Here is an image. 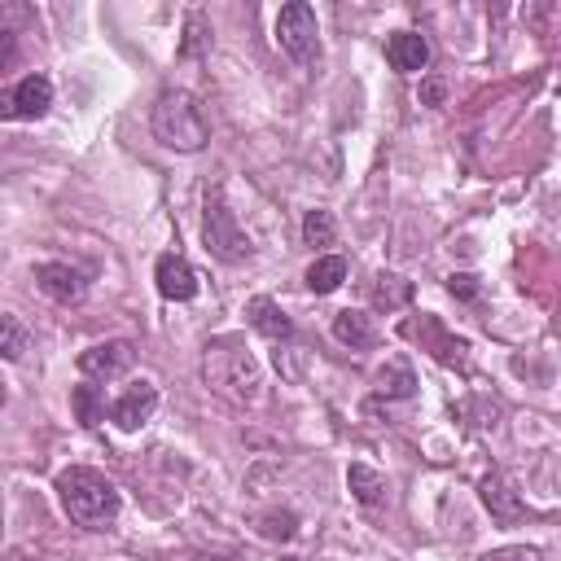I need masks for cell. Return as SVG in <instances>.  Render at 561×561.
I'll use <instances>...</instances> for the list:
<instances>
[{
  "label": "cell",
  "mask_w": 561,
  "mask_h": 561,
  "mask_svg": "<svg viewBox=\"0 0 561 561\" xmlns=\"http://www.w3.org/2000/svg\"><path fill=\"white\" fill-rule=\"evenodd\" d=\"M58 500H62L66 517L75 526H88V530H106L123 509L119 487L88 465H71L58 474Z\"/></svg>",
  "instance_id": "1"
},
{
  "label": "cell",
  "mask_w": 561,
  "mask_h": 561,
  "mask_svg": "<svg viewBox=\"0 0 561 561\" xmlns=\"http://www.w3.org/2000/svg\"><path fill=\"white\" fill-rule=\"evenodd\" d=\"M203 378H207V387L220 395V400H229V404H255L259 400V364H255V355L242 346V342H233V338H216V342H207V351H203Z\"/></svg>",
  "instance_id": "2"
},
{
  "label": "cell",
  "mask_w": 561,
  "mask_h": 561,
  "mask_svg": "<svg viewBox=\"0 0 561 561\" xmlns=\"http://www.w3.org/2000/svg\"><path fill=\"white\" fill-rule=\"evenodd\" d=\"M149 127L154 136L175 149V154H198L207 141H211V123L198 106L194 93H184V88H162L158 101H154V114H149Z\"/></svg>",
  "instance_id": "3"
},
{
  "label": "cell",
  "mask_w": 561,
  "mask_h": 561,
  "mask_svg": "<svg viewBox=\"0 0 561 561\" xmlns=\"http://www.w3.org/2000/svg\"><path fill=\"white\" fill-rule=\"evenodd\" d=\"M203 242L220 264H246L255 255L246 229L224 203V190H207V211H203Z\"/></svg>",
  "instance_id": "4"
},
{
  "label": "cell",
  "mask_w": 561,
  "mask_h": 561,
  "mask_svg": "<svg viewBox=\"0 0 561 561\" xmlns=\"http://www.w3.org/2000/svg\"><path fill=\"white\" fill-rule=\"evenodd\" d=\"M277 45L285 49L290 62L312 66L320 58V27H316V10L303 5V0H290V5L277 14Z\"/></svg>",
  "instance_id": "5"
},
{
  "label": "cell",
  "mask_w": 561,
  "mask_h": 561,
  "mask_svg": "<svg viewBox=\"0 0 561 561\" xmlns=\"http://www.w3.org/2000/svg\"><path fill=\"white\" fill-rule=\"evenodd\" d=\"M404 333L408 338H417L422 342V351H430L439 364H448V368H465L469 364V342L465 338H456L439 316H422V320H408L404 325Z\"/></svg>",
  "instance_id": "6"
},
{
  "label": "cell",
  "mask_w": 561,
  "mask_h": 561,
  "mask_svg": "<svg viewBox=\"0 0 561 561\" xmlns=\"http://www.w3.org/2000/svg\"><path fill=\"white\" fill-rule=\"evenodd\" d=\"M53 106V80L49 75H23L5 97H0V114L10 123L19 119H45Z\"/></svg>",
  "instance_id": "7"
},
{
  "label": "cell",
  "mask_w": 561,
  "mask_h": 561,
  "mask_svg": "<svg viewBox=\"0 0 561 561\" xmlns=\"http://www.w3.org/2000/svg\"><path fill=\"white\" fill-rule=\"evenodd\" d=\"M80 373L84 378H123V373L136 364V342H127V338H114V342H97V346H88V351H80Z\"/></svg>",
  "instance_id": "8"
},
{
  "label": "cell",
  "mask_w": 561,
  "mask_h": 561,
  "mask_svg": "<svg viewBox=\"0 0 561 561\" xmlns=\"http://www.w3.org/2000/svg\"><path fill=\"white\" fill-rule=\"evenodd\" d=\"M154 408H158V387L141 378V382H132V387L110 404V422L132 435V430H141V426L154 417Z\"/></svg>",
  "instance_id": "9"
},
{
  "label": "cell",
  "mask_w": 561,
  "mask_h": 561,
  "mask_svg": "<svg viewBox=\"0 0 561 561\" xmlns=\"http://www.w3.org/2000/svg\"><path fill=\"white\" fill-rule=\"evenodd\" d=\"M478 496H483V504H487L491 522H500V526H513V522H522V517H526V504H522L517 487H513V483H509L500 469L483 474V483H478Z\"/></svg>",
  "instance_id": "10"
},
{
  "label": "cell",
  "mask_w": 561,
  "mask_h": 561,
  "mask_svg": "<svg viewBox=\"0 0 561 561\" xmlns=\"http://www.w3.org/2000/svg\"><path fill=\"white\" fill-rule=\"evenodd\" d=\"M36 285H40L53 303H62V307L88 298V277H84L80 268H71V264H40V268H36Z\"/></svg>",
  "instance_id": "11"
},
{
  "label": "cell",
  "mask_w": 561,
  "mask_h": 561,
  "mask_svg": "<svg viewBox=\"0 0 561 561\" xmlns=\"http://www.w3.org/2000/svg\"><path fill=\"white\" fill-rule=\"evenodd\" d=\"M154 281H158V294L171 298V303L198 298V272L190 268V259H180V255H162L154 264Z\"/></svg>",
  "instance_id": "12"
},
{
  "label": "cell",
  "mask_w": 561,
  "mask_h": 561,
  "mask_svg": "<svg viewBox=\"0 0 561 561\" xmlns=\"http://www.w3.org/2000/svg\"><path fill=\"white\" fill-rule=\"evenodd\" d=\"M246 320H251V329L255 333H264L268 342H290L294 338V320L281 312V303H272L268 294H255L251 303H246Z\"/></svg>",
  "instance_id": "13"
},
{
  "label": "cell",
  "mask_w": 561,
  "mask_h": 561,
  "mask_svg": "<svg viewBox=\"0 0 561 561\" xmlns=\"http://www.w3.org/2000/svg\"><path fill=\"white\" fill-rule=\"evenodd\" d=\"M387 62H391L395 71H404V75L426 71V66H430V45H426V36H417V32H395V36L387 40Z\"/></svg>",
  "instance_id": "14"
},
{
  "label": "cell",
  "mask_w": 561,
  "mask_h": 561,
  "mask_svg": "<svg viewBox=\"0 0 561 561\" xmlns=\"http://www.w3.org/2000/svg\"><path fill=\"white\" fill-rule=\"evenodd\" d=\"M333 338L351 351H368V346H378V329H373V320L364 312H338L333 316Z\"/></svg>",
  "instance_id": "15"
},
{
  "label": "cell",
  "mask_w": 561,
  "mask_h": 561,
  "mask_svg": "<svg viewBox=\"0 0 561 561\" xmlns=\"http://www.w3.org/2000/svg\"><path fill=\"white\" fill-rule=\"evenodd\" d=\"M373 382H378V395H387V400H413V395H417V373H413L404 359L382 364Z\"/></svg>",
  "instance_id": "16"
},
{
  "label": "cell",
  "mask_w": 561,
  "mask_h": 561,
  "mask_svg": "<svg viewBox=\"0 0 561 561\" xmlns=\"http://www.w3.org/2000/svg\"><path fill=\"white\" fill-rule=\"evenodd\" d=\"M408 303H413V281H404L400 272H378V277H373V307L400 312Z\"/></svg>",
  "instance_id": "17"
},
{
  "label": "cell",
  "mask_w": 561,
  "mask_h": 561,
  "mask_svg": "<svg viewBox=\"0 0 561 561\" xmlns=\"http://www.w3.org/2000/svg\"><path fill=\"white\" fill-rule=\"evenodd\" d=\"M346 487H351V496H355L359 504H382V500H387V478H382L378 469L359 465V461L346 469Z\"/></svg>",
  "instance_id": "18"
},
{
  "label": "cell",
  "mask_w": 561,
  "mask_h": 561,
  "mask_svg": "<svg viewBox=\"0 0 561 561\" xmlns=\"http://www.w3.org/2000/svg\"><path fill=\"white\" fill-rule=\"evenodd\" d=\"M303 281H307L312 294H333V290L346 281V259H342V255H320V259L307 268Z\"/></svg>",
  "instance_id": "19"
},
{
  "label": "cell",
  "mask_w": 561,
  "mask_h": 561,
  "mask_svg": "<svg viewBox=\"0 0 561 561\" xmlns=\"http://www.w3.org/2000/svg\"><path fill=\"white\" fill-rule=\"evenodd\" d=\"M71 408H75V422H80L84 430H93V426L106 422V391L84 382V387L71 391Z\"/></svg>",
  "instance_id": "20"
},
{
  "label": "cell",
  "mask_w": 561,
  "mask_h": 561,
  "mask_svg": "<svg viewBox=\"0 0 561 561\" xmlns=\"http://www.w3.org/2000/svg\"><path fill=\"white\" fill-rule=\"evenodd\" d=\"M27 346H32V333H27V325L19 320V316H0V355H5L10 364H19L23 355H27Z\"/></svg>",
  "instance_id": "21"
},
{
  "label": "cell",
  "mask_w": 561,
  "mask_h": 561,
  "mask_svg": "<svg viewBox=\"0 0 561 561\" xmlns=\"http://www.w3.org/2000/svg\"><path fill=\"white\" fill-rule=\"evenodd\" d=\"M333 233H338V224H333L329 211H307V216H303V242H307V246H329Z\"/></svg>",
  "instance_id": "22"
},
{
  "label": "cell",
  "mask_w": 561,
  "mask_h": 561,
  "mask_svg": "<svg viewBox=\"0 0 561 561\" xmlns=\"http://www.w3.org/2000/svg\"><path fill=\"white\" fill-rule=\"evenodd\" d=\"M294 530H298V517L290 509H272V513L259 517V535L264 539H294Z\"/></svg>",
  "instance_id": "23"
},
{
  "label": "cell",
  "mask_w": 561,
  "mask_h": 561,
  "mask_svg": "<svg viewBox=\"0 0 561 561\" xmlns=\"http://www.w3.org/2000/svg\"><path fill=\"white\" fill-rule=\"evenodd\" d=\"M478 561H548L535 544H504V548H491V552H483Z\"/></svg>",
  "instance_id": "24"
},
{
  "label": "cell",
  "mask_w": 561,
  "mask_h": 561,
  "mask_svg": "<svg viewBox=\"0 0 561 561\" xmlns=\"http://www.w3.org/2000/svg\"><path fill=\"white\" fill-rule=\"evenodd\" d=\"M448 294L461 298V303H474V298L483 294V285H478L474 272H452V277H448Z\"/></svg>",
  "instance_id": "25"
},
{
  "label": "cell",
  "mask_w": 561,
  "mask_h": 561,
  "mask_svg": "<svg viewBox=\"0 0 561 561\" xmlns=\"http://www.w3.org/2000/svg\"><path fill=\"white\" fill-rule=\"evenodd\" d=\"M198 40H203V19H190V40H184V49H180V53H194V49H198Z\"/></svg>",
  "instance_id": "26"
},
{
  "label": "cell",
  "mask_w": 561,
  "mask_h": 561,
  "mask_svg": "<svg viewBox=\"0 0 561 561\" xmlns=\"http://www.w3.org/2000/svg\"><path fill=\"white\" fill-rule=\"evenodd\" d=\"M422 97H426V101H430V106H435V101H439V97H443V84H426V93H422Z\"/></svg>",
  "instance_id": "27"
},
{
  "label": "cell",
  "mask_w": 561,
  "mask_h": 561,
  "mask_svg": "<svg viewBox=\"0 0 561 561\" xmlns=\"http://www.w3.org/2000/svg\"><path fill=\"white\" fill-rule=\"evenodd\" d=\"M281 561H298V557H281Z\"/></svg>",
  "instance_id": "28"
}]
</instances>
